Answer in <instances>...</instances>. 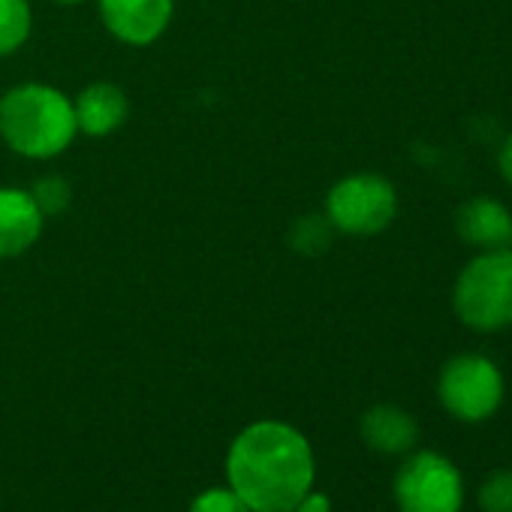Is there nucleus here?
I'll use <instances>...</instances> for the list:
<instances>
[{
    "instance_id": "f257e3e1",
    "label": "nucleus",
    "mask_w": 512,
    "mask_h": 512,
    "mask_svg": "<svg viewBox=\"0 0 512 512\" xmlns=\"http://www.w3.org/2000/svg\"><path fill=\"white\" fill-rule=\"evenodd\" d=\"M314 449L290 422L263 419L247 425L226 452L229 488L250 512H293L314 488Z\"/></svg>"
},
{
    "instance_id": "f03ea898",
    "label": "nucleus",
    "mask_w": 512,
    "mask_h": 512,
    "mask_svg": "<svg viewBox=\"0 0 512 512\" xmlns=\"http://www.w3.org/2000/svg\"><path fill=\"white\" fill-rule=\"evenodd\" d=\"M79 133L76 109L67 94L49 85H19L0 97V136L31 160L64 154Z\"/></svg>"
},
{
    "instance_id": "7ed1b4c3",
    "label": "nucleus",
    "mask_w": 512,
    "mask_h": 512,
    "mask_svg": "<svg viewBox=\"0 0 512 512\" xmlns=\"http://www.w3.org/2000/svg\"><path fill=\"white\" fill-rule=\"evenodd\" d=\"M452 305L458 320L476 332L512 326V247L473 256L458 275Z\"/></svg>"
},
{
    "instance_id": "20e7f679",
    "label": "nucleus",
    "mask_w": 512,
    "mask_h": 512,
    "mask_svg": "<svg viewBox=\"0 0 512 512\" xmlns=\"http://www.w3.org/2000/svg\"><path fill=\"white\" fill-rule=\"evenodd\" d=\"M395 211V187L374 172L347 175L326 196L329 223L347 235H377L395 220Z\"/></svg>"
},
{
    "instance_id": "39448f33",
    "label": "nucleus",
    "mask_w": 512,
    "mask_h": 512,
    "mask_svg": "<svg viewBox=\"0 0 512 512\" xmlns=\"http://www.w3.org/2000/svg\"><path fill=\"white\" fill-rule=\"evenodd\" d=\"M437 395L455 419L482 422L497 413L503 401V374L491 359L479 353H461L443 365Z\"/></svg>"
},
{
    "instance_id": "423d86ee",
    "label": "nucleus",
    "mask_w": 512,
    "mask_h": 512,
    "mask_svg": "<svg viewBox=\"0 0 512 512\" xmlns=\"http://www.w3.org/2000/svg\"><path fill=\"white\" fill-rule=\"evenodd\" d=\"M395 503L401 512H461L458 467L437 452H413L395 473Z\"/></svg>"
},
{
    "instance_id": "0eeeda50",
    "label": "nucleus",
    "mask_w": 512,
    "mask_h": 512,
    "mask_svg": "<svg viewBox=\"0 0 512 512\" xmlns=\"http://www.w3.org/2000/svg\"><path fill=\"white\" fill-rule=\"evenodd\" d=\"M175 0H100V16L112 37L127 46H148L172 22Z\"/></svg>"
},
{
    "instance_id": "6e6552de",
    "label": "nucleus",
    "mask_w": 512,
    "mask_h": 512,
    "mask_svg": "<svg viewBox=\"0 0 512 512\" xmlns=\"http://www.w3.org/2000/svg\"><path fill=\"white\" fill-rule=\"evenodd\" d=\"M43 232V208L22 187H0V260L19 256L37 244Z\"/></svg>"
},
{
    "instance_id": "1a4fd4ad",
    "label": "nucleus",
    "mask_w": 512,
    "mask_h": 512,
    "mask_svg": "<svg viewBox=\"0 0 512 512\" xmlns=\"http://www.w3.org/2000/svg\"><path fill=\"white\" fill-rule=\"evenodd\" d=\"M455 229L467 244L479 250H500L512 244V214L506 205L488 196L464 202L455 214Z\"/></svg>"
},
{
    "instance_id": "9d476101",
    "label": "nucleus",
    "mask_w": 512,
    "mask_h": 512,
    "mask_svg": "<svg viewBox=\"0 0 512 512\" xmlns=\"http://www.w3.org/2000/svg\"><path fill=\"white\" fill-rule=\"evenodd\" d=\"M362 440L380 455H407L419 440V425L407 410L377 404L362 416Z\"/></svg>"
},
{
    "instance_id": "9b49d317",
    "label": "nucleus",
    "mask_w": 512,
    "mask_h": 512,
    "mask_svg": "<svg viewBox=\"0 0 512 512\" xmlns=\"http://www.w3.org/2000/svg\"><path fill=\"white\" fill-rule=\"evenodd\" d=\"M76 124L88 136H109L127 121V97L112 82H94L88 85L76 103Z\"/></svg>"
},
{
    "instance_id": "f8f14e48",
    "label": "nucleus",
    "mask_w": 512,
    "mask_h": 512,
    "mask_svg": "<svg viewBox=\"0 0 512 512\" xmlns=\"http://www.w3.org/2000/svg\"><path fill=\"white\" fill-rule=\"evenodd\" d=\"M34 28L28 0H0V58L19 52Z\"/></svg>"
},
{
    "instance_id": "ddd939ff",
    "label": "nucleus",
    "mask_w": 512,
    "mask_h": 512,
    "mask_svg": "<svg viewBox=\"0 0 512 512\" xmlns=\"http://www.w3.org/2000/svg\"><path fill=\"white\" fill-rule=\"evenodd\" d=\"M482 512H512V470H494L479 488Z\"/></svg>"
},
{
    "instance_id": "4468645a",
    "label": "nucleus",
    "mask_w": 512,
    "mask_h": 512,
    "mask_svg": "<svg viewBox=\"0 0 512 512\" xmlns=\"http://www.w3.org/2000/svg\"><path fill=\"white\" fill-rule=\"evenodd\" d=\"M190 512H250V506L232 488H205L193 497Z\"/></svg>"
},
{
    "instance_id": "2eb2a0df",
    "label": "nucleus",
    "mask_w": 512,
    "mask_h": 512,
    "mask_svg": "<svg viewBox=\"0 0 512 512\" xmlns=\"http://www.w3.org/2000/svg\"><path fill=\"white\" fill-rule=\"evenodd\" d=\"M34 199H37V205L43 208V214L46 211H61L67 202H70V187L61 181V178H43L40 184H37V190H34Z\"/></svg>"
},
{
    "instance_id": "dca6fc26",
    "label": "nucleus",
    "mask_w": 512,
    "mask_h": 512,
    "mask_svg": "<svg viewBox=\"0 0 512 512\" xmlns=\"http://www.w3.org/2000/svg\"><path fill=\"white\" fill-rule=\"evenodd\" d=\"M293 512H332V503H329V497L323 494V491H308L299 503H296V509Z\"/></svg>"
},
{
    "instance_id": "f3484780",
    "label": "nucleus",
    "mask_w": 512,
    "mask_h": 512,
    "mask_svg": "<svg viewBox=\"0 0 512 512\" xmlns=\"http://www.w3.org/2000/svg\"><path fill=\"white\" fill-rule=\"evenodd\" d=\"M497 166H500V175L506 178V184H512V136L503 142V148L497 154Z\"/></svg>"
},
{
    "instance_id": "a211bd4d",
    "label": "nucleus",
    "mask_w": 512,
    "mask_h": 512,
    "mask_svg": "<svg viewBox=\"0 0 512 512\" xmlns=\"http://www.w3.org/2000/svg\"><path fill=\"white\" fill-rule=\"evenodd\" d=\"M58 4H82V0H58Z\"/></svg>"
}]
</instances>
